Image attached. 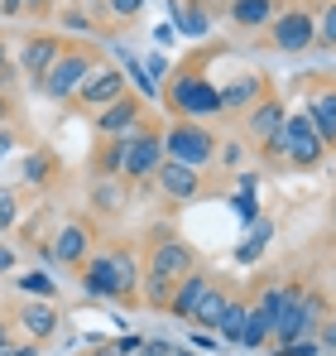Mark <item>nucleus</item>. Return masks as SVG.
Returning a JSON list of instances; mask_svg holds the SVG:
<instances>
[{
	"label": "nucleus",
	"mask_w": 336,
	"mask_h": 356,
	"mask_svg": "<svg viewBox=\"0 0 336 356\" xmlns=\"http://www.w3.org/2000/svg\"><path fill=\"white\" fill-rule=\"evenodd\" d=\"M164 102L173 120H207V116H221V87L192 63V67H178L173 77L164 82Z\"/></svg>",
	"instance_id": "nucleus-1"
},
{
	"label": "nucleus",
	"mask_w": 336,
	"mask_h": 356,
	"mask_svg": "<svg viewBox=\"0 0 336 356\" xmlns=\"http://www.w3.org/2000/svg\"><path fill=\"white\" fill-rule=\"evenodd\" d=\"M260 154L274 159V164H283V169H322V164H327V145L317 140V130L308 125L303 111H293V116L283 120L279 135H274Z\"/></svg>",
	"instance_id": "nucleus-2"
},
{
	"label": "nucleus",
	"mask_w": 336,
	"mask_h": 356,
	"mask_svg": "<svg viewBox=\"0 0 336 356\" xmlns=\"http://www.w3.org/2000/svg\"><path fill=\"white\" fill-rule=\"evenodd\" d=\"M96 63H101V49H96L92 39L62 44V54H58V63L44 72L39 92H44L49 102H72V97H77V87H82V77H87Z\"/></svg>",
	"instance_id": "nucleus-3"
},
{
	"label": "nucleus",
	"mask_w": 336,
	"mask_h": 356,
	"mask_svg": "<svg viewBox=\"0 0 336 356\" xmlns=\"http://www.w3.org/2000/svg\"><path fill=\"white\" fill-rule=\"evenodd\" d=\"M217 149H221L217 130H207L197 120H173V125H164V159H173V164L207 169V164H217Z\"/></svg>",
	"instance_id": "nucleus-4"
},
{
	"label": "nucleus",
	"mask_w": 336,
	"mask_h": 356,
	"mask_svg": "<svg viewBox=\"0 0 336 356\" xmlns=\"http://www.w3.org/2000/svg\"><path fill=\"white\" fill-rule=\"evenodd\" d=\"M197 265H202L197 250L178 236L173 227H154V236H149V245H144V275L178 284V280H183L187 270H197Z\"/></svg>",
	"instance_id": "nucleus-5"
},
{
	"label": "nucleus",
	"mask_w": 336,
	"mask_h": 356,
	"mask_svg": "<svg viewBox=\"0 0 336 356\" xmlns=\"http://www.w3.org/2000/svg\"><path fill=\"white\" fill-rule=\"evenodd\" d=\"M159 164H164V125L144 120V125L125 140V164H120V178L144 188V183H154Z\"/></svg>",
	"instance_id": "nucleus-6"
},
{
	"label": "nucleus",
	"mask_w": 336,
	"mask_h": 356,
	"mask_svg": "<svg viewBox=\"0 0 336 356\" xmlns=\"http://www.w3.org/2000/svg\"><path fill=\"white\" fill-rule=\"evenodd\" d=\"M264 39H269L274 54H308V49H317L312 10H308V5H288V10H279V15L269 19Z\"/></svg>",
	"instance_id": "nucleus-7"
},
{
	"label": "nucleus",
	"mask_w": 336,
	"mask_h": 356,
	"mask_svg": "<svg viewBox=\"0 0 336 356\" xmlns=\"http://www.w3.org/2000/svg\"><path fill=\"white\" fill-rule=\"evenodd\" d=\"M130 92V82H125V72L115 67V63H96L87 77H82V87H77V97L67 102V106H77V111H87V116H96V111H106L111 102H120Z\"/></svg>",
	"instance_id": "nucleus-8"
},
{
	"label": "nucleus",
	"mask_w": 336,
	"mask_h": 356,
	"mask_svg": "<svg viewBox=\"0 0 336 356\" xmlns=\"http://www.w3.org/2000/svg\"><path fill=\"white\" fill-rule=\"evenodd\" d=\"M283 120H288V102H283L279 92H269V97H260V102L240 116V140H245L250 149H264V145L279 135Z\"/></svg>",
	"instance_id": "nucleus-9"
},
{
	"label": "nucleus",
	"mask_w": 336,
	"mask_h": 356,
	"mask_svg": "<svg viewBox=\"0 0 336 356\" xmlns=\"http://www.w3.org/2000/svg\"><path fill=\"white\" fill-rule=\"evenodd\" d=\"M144 120H149V106H144L135 92H125V97L111 102L106 111H96L92 125H96V140H125V135H135Z\"/></svg>",
	"instance_id": "nucleus-10"
},
{
	"label": "nucleus",
	"mask_w": 336,
	"mask_h": 356,
	"mask_svg": "<svg viewBox=\"0 0 336 356\" xmlns=\"http://www.w3.org/2000/svg\"><path fill=\"white\" fill-rule=\"evenodd\" d=\"M49 250H53V260L62 265V270H82V260L96 250V232H92V222H82V217L62 222Z\"/></svg>",
	"instance_id": "nucleus-11"
},
{
	"label": "nucleus",
	"mask_w": 336,
	"mask_h": 356,
	"mask_svg": "<svg viewBox=\"0 0 336 356\" xmlns=\"http://www.w3.org/2000/svg\"><path fill=\"white\" fill-rule=\"evenodd\" d=\"M62 44H67V39H62L58 29H39V34H29V39L19 44V63H15V67H19L29 82H44V72L58 63Z\"/></svg>",
	"instance_id": "nucleus-12"
},
{
	"label": "nucleus",
	"mask_w": 336,
	"mask_h": 356,
	"mask_svg": "<svg viewBox=\"0 0 336 356\" xmlns=\"http://www.w3.org/2000/svg\"><path fill=\"white\" fill-rule=\"evenodd\" d=\"M303 116H308L312 130H317V140H322L327 149H336V82H317V87L308 92Z\"/></svg>",
	"instance_id": "nucleus-13"
},
{
	"label": "nucleus",
	"mask_w": 336,
	"mask_h": 356,
	"mask_svg": "<svg viewBox=\"0 0 336 356\" xmlns=\"http://www.w3.org/2000/svg\"><path fill=\"white\" fill-rule=\"evenodd\" d=\"M82 294L87 298H101V303H120V289H115V265H111V250H92L82 260Z\"/></svg>",
	"instance_id": "nucleus-14"
},
{
	"label": "nucleus",
	"mask_w": 336,
	"mask_h": 356,
	"mask_svg": "<svg viewBox=\"0 0 336 356\" xmlns=\"http://www.w3.org/2000/svg\"><path fill=\"white\" fill-rule=\"evenodd\" d=\"M154 188L164 193L168 202H192L207 183H202V169H187V164L164 159V164H159V174H154Z\"/></svg>",
	"instance_id": "nucleus-15"
},
{
	"label": "nucleus",
	"mask_w": 336,
	"mask_h": 356,
	"mask_svg": "<svg viewBox=\"0 0 336 356\" xmlns=\"http://www.w3.org/2000/svg\"><path fill=\"white\" fill-rule=\"evenodd\" d=\"M212 284H217V275H212L207 265H197V270H187V275H183L178 284H173V298H168V313L187 323V318H192V308L202 303V294H207Z\"/></svg>",
	"instance_id": "nucleus-16"
},
{
	"label": "nucleus",
	"mask_w": 336,
	"mask_h": 356,
	"mask_svg": "<svg viewBox=\"0 0 336 356\" xmlns=\"http://www.w3.org/2000/svg\"><path fill=\"white\" fill-rule=\"evenodd\" d=\"M279 10H283V0H230V5H226V19H230L240 34H264Z\"/></svg>",
	"instance_id": "nucleus-17"
},
{
	"label": "nucleus",
	"mask_w": 336,
	"mask_h": 356,
	"mask_svg": "<svg viewBox=\"0 0 336 356\" xmlns=\"http://www.w3.org/2000/svg\"><path fill=\"white\" fill-rule=\"evenodd\" d=\"M260 97H269L264 77H260V72H240L235 82H226V87H221V116H245Z\"/></svg>",
	"instance_id": "nucleus-18"
},
{
	"label": "nucleus",
	"mask_w": 336,
	"mask_h": 356,
	"mask_svg": "<svg viewBox=\"0 0 336 356\" xmlns=\"http://www.w3.org/2000/svg\"><path fill=\"white\" fill-rule=\"evenodd\" d=\"M58 308L49 298H24V308H19V327H24V342H49L58 332Z\"/></svg>",
	"instance_id": "nucleus-19"
},
{
	"label": "nucleus",
	"mask_w": 336,
	"mask_h": 356,
	"mask_svg": "<svg viewBox=\"0 0 336 356\" xmlns=\"http://www.w3.org/2000/svg\"><path fill=\"white\" fill-rule=\"evenodd\" d=\"M87 202H92L96 217H120L125 202H130V183H125V178H92Z\"/></svg>",
	"instance_id": "nucleus-20"
},
{
	"label": "nucleus",
	"mask_w": 336,
	"mask_h": 356,
	"mask_svg": "<svg viewBox=\"0 0 336 356\" xmlns=\"http://www.w3.org/2000/svg\"><path fill=\"white\" fill-rule=\"evenodd\" d=\"M168 19L187 39H207V29H212V10L197 5V0H168Z\"/></svg>",
	"instance_id": "nucleus-21"
},
{
	"label": "nucleus",
	"mask_w": 336,
	"mask_h": 356,
	"mask_svg": "<svg viewBox=\"0 0 336 356\" xmlns=\"http://www.w3.org/2000/svg\"><path fill=\"white\" fill-rule=\"evenodd\" d=\"M111 265H115V289H120V303H135V298H140V280H144L140 255H135V250H125V245H115V250H111Z\"/></svg>",
	"instance_id": "nucleus-22"
},
{
	"label": "nucleus",
	"mask_w": 336,
	"mask_h": 356,
	"mask_svg": "<svg viewBox=\"0 0 336 356\" xmlns=\"http://www.w3.org/2000/svg\"><path fill=\"white\" fill-rule=\"evenodd\" d=\"M230 298H235V294H230L221 280H217V284H212V289L202 294V303L192 308V318H187V323H197L202 332H217V323H221V313L230 308Z\"/></svg>",
	"instance_id": "nucleus-23"
},
{
	"label": "nucleus",
	"mask_w": 336,
	"mask_h": 356,
	"mask_svg": "<svg viewBox=\"0 0 336 356\" xmlns=\"http://www.w3.org/2000/svg\"><path fill=\"white\" fill-rule=\"evenodd\" d=\"M53 174H58V154H53V149H44V145L29 149V154L19 159V178H24L29 188H49Z\"/></svg>",
	"instance_id": "nucleus-24"
},
{
	"label": "nucleus",
	"mask_w": 336,
	"mask_h": 356,
	"mask_svg": "<svg viewBox=\"0 0 336 356\" xmlns=\"http://www.w3.org/2000/svg\"><path fill=\"white\" fill-rule=\"evenodd\" d=\"M115 54H120V72H125V82H135V87H140V102H144V106H154V102L164 97V92H159V82L144 72V63L135 58L130 49H115Z\"/></svg>",
	"instance_id": "nucleus-25"
},
{
	"label": "nucleus",
	"mask_w": 336,
	"mask_h": 356,
	"mask_svg": "<svg viewBox=\"0 0 336 356\" xmlns=\"http://www.w3.org/2000/svg\"><path fill=\"white\" fill-rule=\"evenodd\" d=\"M53 15H58V34H62V39H67V34H82V39H96V34H101V24H96L82 5H58Z\"/></svg>",
	"instance_id": "nucleus-26"
},
{
	"label": "nucleus",
	"mask_w": 336,
	"mask_h": 356,
	"mask_svg": "<svg viewBox=\"0 0 336 356\" xmlns=\"http://www.w3.org/2000/svg\"><path fill=\"white\" fill-rule=\"evenodd\" d=\"M125 140H130V135H125ZM125 140H101V145H96V154H92V174H96V178H120Z\"/></svg>",
	"instance_id": "nucleus-27"
},
{
	"label": "nucleus",
	"mask_w": 336,
	"mask_h": 356,
	"mask_svg": "<svg viewBox=\"0 0 336 356\" xmlns=\"http://www.w3.org/2000/svg\"><path fill=\"white\" fill-rule=\"evenodd\" d=\"M269 327H274V318H264V313L250 303V313H245V327H240V347H245V352H260V347H269Z\"/></svg>",
	"instance_id": "nucleus-28"
},
{
	"label": "nucleus",
	"mask_w": 336,
	"mask_h": 356,
	"mask_svg": "<svg viewBox=\"0 0 336 356\" xmlns=\"http://www.w3.org/2000/svg\"><path fill=\"white\" fill-rule=\"evenodd\" d=\"M245 313H250V298H230V308H226L221 323H217V337H221V342L240 347V327H245Z\"/></svg>",
	"instance_id": "nucleus-29"
},
{
	"label": "nucleus",
	"mask_w": 336,
	"mask_h": 356,
	"mask_svg": "<svg viewBox=\"0 0 336 356\" xmlns=\"http://www.w3.org/2000/svg\"><path fill=\"white\" fill-rule=\"evenodd\" d=\"M312 29H317V49H332L336 54V0H322L312 10Z\"/></svg>",
	"instance_id": "nucleus-30"
},
{
	"label": "nucleus",
	"mask_w": 336,
	"mask_h": 356,
	"mask_svg": "<svg viewBox=\"0 0 336 356\" xmlns=\"http://www.w3.org/2000/svg\"><path fill=\"white\" fill-rule=\"evenodd\" d=\"M269 232H274V227H269V217H255V232H250V241L235 250V255H240V265H250V260H260V255H264V245H269Z\"/></svg>",
	"instance_id": "nucleus-31"
},
{
	"label": "nucleus",
	"mask_w": 336,
	"mask_h": 356,
	"mask_svg": "<svg viewBox=\"0 0 336 356\" xmlns=\"http://www.w3.org/2000/svg\"><path fill=\"white\" fill-rule=\"evenodd\" d=\"M140 10H144V0H106V24H115V29L140 24Z\"/></svg>",
	"instance_id": "nucleus-32"
},
{
	"label": "nucleus",
	"mask_w": 336,
	"mask_h": 356,
	"mask_svg": "<svg viewBox=\"0 0 336 356\" xmlns=\"http://www.w3.org/2000/svg\"><path fill=\"white\" fill-rule=\"evenodd\" d=\"M15 284H19V294L49 298V303H53V298H58V280H49L44 270H29V275H24V280H15Z\"/></svg>",
	"instance_id": "nucleus-33"
},
{
	"label": "nucleus",
	"mask_w": 336,
	"mask_h": 356,
	"mask_svg": "<svg viewBox=\"0 0 336 356\" xmlns=\"http://www.w3.org/2000/svg\"><path fill=\"white\" fill-rule=\"evenodd\" d=\"M217 159H221V169L235 174V169H245V164H250V145H245V140H226L221 149H217Z\"/></svg>",
	"instance_id": "nucleus-34"
},
{
	"label": "nucleus",
	"mask_w": 336,
	"mask_h": 356,
	"mask_svg": "<svg viewBox=\"0 0 336 356\" xmlns=\"http://www.w3.org/2000/svg\"><path fill=\"white\" fill-rule=\"evenodd\" d=\"M283 298H288V280H283V284H269V289H260V294H255V308H260L264 318H274V313L283 308Z\"/></svg>",
	"instance_id": "nucleus-35"
},
{
	"label": "nucleus",
	"mask_w": 336,
	"mask_h": 356,
	"mask_svg": "<svg viewBox=\"0 0 336 356\" xmlns=\"http://www.w3.org/2000/svg\"><path fill=\"white\" fill-rule=\"evenodd\" d=\"M19 222V197H15V188H0V232H10Z\"/></svg>",
	"instance_id": "nucleus-36"
},
{
	"label": "nucleus",
	"mask_w": 336,
	"mask_h": 356,
	"mask_svg": "<svg viewBox=\"0 0 336 356\" xmlns=\"http://www.w3.org/2000/svg\"><path fill=\"white\" fill-rule=\"evenodd\" d=\"M130 356H173V342H164V337H140V347Z\"/></svg>",
	"instance_id": "nucleus-37"
},
{
	"label": "nucleus",
	"mask_w": 336,
	"mask_h": 356,
	"mask_svg": "<svg viewBox=\"0 0 336 356\" xmlns=\"http://www.w3.org/2000/svg\"><path fill=\"white\" fill-rule=\"evenodd\" d=\"M312 337H317V347H322V352L336 356V313L327 318V323H317V332H312Z\"/></svg>",
	"instance_id": "nucleus-38"
},
{
	"label": "nucleus",
	"mask_w": 336,
	"mask_h": 356,
	"mask_svg": "<svg viewBox=\"0 0 336 356\" xmlns=\"http://www.w3.org/2000/svg\"><path fill=\"white\" fill-rule=\"evenodd\" d=\"M322 347H317V337H303V342H288V347H279L274 356H317Z\"/></svg>",
	"instance_id": "nucleus-39"
},
{
	"label": "nucleus",
	"mask_w": 336,
	"mask_h": 356,
	"mask_svg": "<svg viewBox=\"0 0 336 356\" xmlns=\"http://www.w3.org/2000/svg\"><path fill=\"white\" fill-rule=\"evenodd\" d=\"M53 10H58V0H24V15H34V19H44Z\"/></svg>",
	"instance_id": "nucleus-40"
},
{
	"label": "nucleus",
	"mask_w": 336,
	"mask_h": 356,
	"mask_svg": "<svg viewBox=\"0 0 336 356\" xmlns=\"http://www.w3.org/2000/svg\"><path fill=\"white\" fill-rule=\"evenodd\" d=\"M15 145H19V135H15V125H0V159H5V154H10Z\"/></svg>",
	"instance_id": "nucleus-41"
},
{
	"label": "nucleus",
	"mask_w": 336,
	"mask_h": 356,
	"mask_svg": "<svg viewBox=\"0 0 336 356\" xmlns=\"http://www.w3.org/2000/svg\"><path fill=\"white\" fill-rule=\"evenodd\" d=\"M192 352H217V332H197V337H192Z\"/></svg>",
	"instance_id": "nucleus-42"
},
{
	"label": "nucleus",
	"mask_w": 336,
	"mask_h": 356,
	"mask_svg": "<svg viewBox=\"0 0 336 356\" xmlns=\"http://www.w3.org/2000/svg\"><path fill=\"white\" fill-rule=\"evenodd\" d=\"M0 356H39V342H10Z\"/></svg>",
	"instance_id": "nucleus-43"
},
{
	"label": "nucleus",
	"mask_w": 336,
	"mask_h": 356,
	"mask_svg": "<svg viewBox=\"0 0 336 356\" xmlns=\"http://www.w3.org/2000/svg\"><path fill=\"white\" fill-rule=\"evenodd\" d=\"M82 356H120V352H115V342H101V337H92V347H87Z\"/></svg>",
	"instance_id": "nucleus-44"
},
{
	"label": "nucleus",
	"mask_w": 336,
	"mask_h": 356,
	"mask_svg": "<svg viewBox=\"0 0 336 356\" xmlns=\"http://www.w3.org/2000/svg\"><path fill=\"white\" fill-rule=\"evenodd\" d=\"M235 207H240V217H250V222L260 217V207H255V197H250V193H240V197H235Z\"/></svg>",
	"instance_id": "nucleus-45"
},
{
	"label": "nucleus",
	"mask_w": 336,
	"mask_h": 356,
	"mask_svg": "<svg viewBox=\"0 0 336 356\" xmlns=\"http://www.w3.org/2000/svg\"><path fill=\"white\" fill-rule=\"evenodd\" d=\"M24 15V0H0V19H19Z\"/></svg>",
	"instance_id": "nucleus-46"
},
{
	"label": "nucleus",
	"mask_w": 336,
	"mask_h": 356,
	"mask_svg": "<svg viewBox=\"0 0 336 356\" xmlns=\"http://www.w3.org/2000/svg\"><path fill=\"white\" fill-rule=\"evenodd\" d=\"M10 270H15V250H10V245H5V241H0V280H5V275H10Z\"/></svg>",
	"instance_id": "nucleus-47"
},
{
	"label": "nucleus",
	"mask_w": 336,
	"mask_h": 356,
	"mask_svg": "<svg viewBox=\"0 0 336 356\" xmlns=\"http://www.w3.org/2000/svg\"><path fill=\"white\" fill-rule=\"evenodd\" d=\"M10 342H15V337H10V318H0V352H5Z\"/></svg>",
	"instance_id": "nucleus-48"
},
{
	"label": "nucleus",
	"mask_w": 336,
	"mask_h": 356,
	"mask_svg": "<svg viewBox=\"0 0 336 356\" xmlns=\"http://www.w3.org/2000/svg\"><path fill=\"white\" fill-rule=\"evenodd\" d=\"M0 125H10V97L0 92Z\"/></svg>",
	"instance_id": "nucleus-49"
},
{
	"label": "nucleus",
	"mask_w": 336,
	"mask_h": 356,
	"mask_svg": "<svg viewBox=\"0 0 336 356\" xmlns=\"http://www.w3.org/2000/svg\"><path fill=\"white\" fill-rule=\"evenodd\" d=\"M0 67H10V49H5V39H0Z\"/></svg>",
	"instance_id": "nucleus-50"
},
{
	"label": "nucleus",
	"mask_w": 336,
	"mask_h": 356,
	"mask_svg": "<svg viewBox=\"0 0 336 356\" xmlns=\"http://www.w3.org/2000/svg\"><path fill=\"white\" fill-rule=\"evenodd\" d=\"M173 356H202V352H192V347H173Z\"/></svg>",
	"instance_id": "nucleus-51"
},
{
	"label": "nucleus",
	"mask_w": 336,
	"mask_h": 356,
	"mask_svg": "<svg viewBox=\"0 0 336 356\" xmlns=\"http://www.w3.org/2000/svg\"><path fill=\"white\" fill-rule=\"evenodd\" d=\"M197 5H207V10H212V5H221V0H197Z\"/></svg>",
	"instance_id": "nucleus-52"
},
{
	"label": "nucleus",
	"mask_w": 336,
	"mask_h": 356,
	"mask_svg": "<svg viewBox=\"0 0 336 356\" xmlns=\"http://www.w3.org/2000/svg\"><path fill=\"white\" fill-rule=\"evenodd\" d=\"M332 227H336V212H332Z\"/></svg>",
	"instance_id": "nucleus-53"
}]
</instances>
